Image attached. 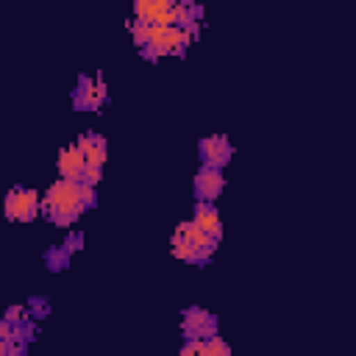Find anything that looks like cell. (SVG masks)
Here are the masks:
<instances>
[{
    "mask_svg": "<svg viewBox=\"0 0 356 356\" xmlns=\"http://www.w3.org/2000/svg\"><path fill=\"white\" fill-rule=\"evenodd\" d=\"M92 200H95L92 184L58 178V181L44 192V197H39V209H42V214L50 217L53 222L70 225Z\"/></svg>",
    "mask_w": 356,
    "mask_h": 356,
    "instance_id": "1",
    "label": "cell"
},
{
    "mask_svg": "<svg viewBox=\"0 0 356 356\" xmlns=\"http://www.w3.org/2000/svg\"><path fill=\"white\" fill-rule=\"evenodd\" d=\"M217 250V239L209 236L206 231H200L192 220L181 222L172 234V256L181 259V261H189V264H200L206 261L211 253Z\"/></svg>",
    "mask_w": 356,
    "mask_h": 356,
    "instance_id": "2",
    "label": "cell"
},
{
    "mask_svg": "<svg viewBox=\"0 0 356 356\" xmlns=\"http://www.w3.org/2000/svg\"><path fill=\"white\" fill-rule=\"evenodd\" d=\"M36 211H39V192L17 186V189H11V192L6 195V217H8V220H22V222H28V220L36 217Z\"/></svg>",
    "mask_w": 356,
    "mask_h": 356,
    "instance_id": "3",
    "label": "cell"
},
{
    "mask_svg": "<svg viewBox=\"0 0 356 356\" xmlns=\"http://www.w3.org/2000/svg\"><path fill=\"white\" fill-rule=\"evenodd\" d=\"M184 337H211L217 334V323L206 309H186L181 320Z\"/></svg>",
    "mask_w": 356,
    "mask_h": 356,
    "instance_id": "4",
    "label": "cell"
},
{
    "mask_svg": "<svg viewBox=\"0 0 356 356\" xmlns=\"http://www.w3.org/2000/svg\"><path fill=\"white\" fill-rule=\"evenodd\" d=\"M83 167H86V159H83V153H81V147L75 142L61 147V153H58V175L61 178L83 181Z\"/></svg>",
    "mask_w": 356,
    "mask_h": 356,
    "instance_id": "5",
    "label": "cell"
},
{
    "mask_svg": "<svg viewBox=\"0 0 356 356\" xmlns=\"http://www.w3.org/2000/svg\"><path fill=\"white\" fill-rule=\"evenodd\" d=\"M200 156H203V164L206 167H225L228 164V159H231V145H228V139L225 136H206L203 142H200Z\"/></svg>",
    "mask_w": 356,
    "mask_h": 356,
    "instance_id": "6",
    "label": "cell"
},
{
    "mask_svg": "<svg viewBox=\"0 0 356 356\" xmlns=\"http://www.w3.org/2000/svg\"><path fill=\"white\" fill-rule=\"evenodd\" d=\"M222 186H225V178H222V172L217 170V167H200V172H197V178H195V192H197V197L200 200H214L220 192H222Z\"/></svg>",
    "mask_w": 356,
    "mask_h": 356,
    "instance_id": "7",
    "label": "cell"
},
{
    "mask_svg": "<svg viewBox=\"0 0 356 356\" xmlns=\"http://www.w3.org/2000/svg\"><path fill=\"white\" fill-rule=\"evenodd\" d=\"M200 231H206L209 236H214V239H220V234H222V225H220V214L214 211V206L209 203V200H200L197 206H195V220H192Z\"/></svg>",
    "mask_w": 356,
    "mask_h": 356,
    "instance_id": "8",
    "label": "cell"
},
{
    "mask_svg": "<svg viewBox=\"0 0 356 356\" xmlns=\"http://www.w3.org/2000/svg\"><path fill=\"white\" fill-rule=\"evenodd\" d=\"M75 145L81 147L86 164H97V167H103V161H106V142H103L97 134H83Z\"/></svg>",
    "mask_w": 356,
    "mask_h": 356,
    "instance_id": "9",
    "label": "cell"
},
{
    "mask_svg": "<svg viewBox=\"0 0 356 356\" xmlns=\"http://www.w3.org/2000/svg\"><path fill=\"white\" fill-rule=\"evenodd\" d=\"M78 103L86 106V108H97L103 100H106V83L97 78V81H81V89H78Z\"/></svg>",
    "mask_w": 356,
    "mask_h": 356,
    "instance_id": "10",
    "label": "cell"
},
{
    "mask_svg": "<svg viewBox=\"0 0 356 356\" xmlns=\"http://www.w3.org/2000/svg\"><path fill=\"white\" fill-rule=\"evenodd\" d=\"M225 353H228V345L217 334L203 337V356H225Z\"/></svg>",
    "mask_w": 356,
    "mask_h": 356,
    "instance_id": "11",
    "label": "cell"
},
{
    "mask_svg": "<svg viewBox=\"0 0 356 356\" xmlns=\"http://www.w3.org/2000/svg\"><path fill=\"white\" fill-rule=\"evenodd\" d=\"M3 317H6L8 323H28V309H25V306H8V309L3 312Z\"/></svg>",
    "mask_w": 356,
    "mask_h": 356,
    "instance_id": "12",
    "label": "cell"
},
{
    "mask_svg": "<svg viewBox=\"0 0 356 356\" xmlns=\"http://www.w3.org/2000/svg\"><path fill=\"white\" fill-rule=\"evenodd\" d=\"M0 317H3V312H0Z\"/></svg>",
    "mask_w": 356,
    "mask_h": 356,
    "instance_id": "13",
    "label": "cell"
}]
</instances>
